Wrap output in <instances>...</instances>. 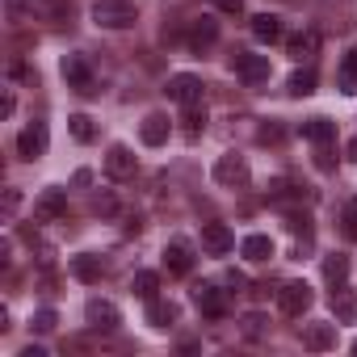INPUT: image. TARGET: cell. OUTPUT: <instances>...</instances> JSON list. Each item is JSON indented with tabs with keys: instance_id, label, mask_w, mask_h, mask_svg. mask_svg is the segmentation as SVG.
<instances>
[{
	"instance_id": "obj_1",
	"label": "cell",
	"mask_w": 357,
	"mask_h": 357,
	"mask_svg": "<svg viewBox=\"0 0 357 357\" xmlns=\"http://www.w3.org/2000/svg\"><path fill=\"white\" fill-rule=\"evenodd\" d=\"M139 9H135V0H93V22L101 30H126L135 26Z\"/></svg>"
},
{
	"instance_id": "obj_2",
	"label": "cell",
	"mask_w": 357,
	"mask_h": 357,
	"mask_svg": "<svg viewBox=\"0 0 357 357\" xmlns=\"http://www.w3.org/2000/svg\"><path fill=\"white\" fill-rule=\"evenodd\" d=\"M231 68H236V76H240L248 89H257V84H265V80H269V59H265V55L236 51V55H231Z\"/></svg>"
},
{
	"instance_id": "obj_3",
	"label": "cell",
	"mask_w": 357,
	"mask_h": 357,
	"mask_svg": "<svg viewBox=\"0 0 357 357\" xmlns=\"http://www.w3.org/2000/svg\"><path fill=\"white\" fill-rule=\"evenodd\" d=\"M311 298H315V294H311L307 282H286V286L278 290V311L290 315V319H298V315L311 307Z\"/></svg>"
},
{
	"instance_id": "obj_4",
	"label": "cell",
	"mask_w": 357,
	"mask_h": 357,
	"mask_svg": "<svg viewBox=\"0 0 357 357\" xmlns=\"http://www.w3.org/2000/svg\"><path fill=\"white\" fill-rule=\"evenodd\" d=\"M215 181H219V185H227V190L248 185V160H244V155H236V151L219 155V160H215Z\"/></svg>"
},
{
	"instance_id": "obj_5",
	"label": "cell",
	"mask_w": 357,
	"mask_h": 357,
	"mask_svg": "<svg viewBox=\"0 0 357 357\" xmlns=\"http://www.w3.org/2000/svg\"><path fill=\"white\" fill-rule=\"evenodd\" d=\"M47 143H51V130H47V122H30L22 135H17V155L22 160H38V155H47Z\"/></svg>"
},
{
	"instance_id": "obj_6",
	"label": "cell",
	"mask_w": 357,
	"mask_h": 357,
	"mask_svg": "<svg viewBox=\"0 0 357 357\" xmlns=\"http://www.w3.org/2000/svg\"><path fill=\"white\" fill-rule=\"evenodd\" d=\"M84 319H89L93 332H118V324H122V315H118V307L109 298H89L84 303Z\"/></svg>"
},
{
	"instance_id": "obj_7",
	"label": "cell",
	"mask_w": 357,
	"mask_h": 357,
	"mask_svg": "<svg viewBox=\"0 0 357 357\" xmlns=\"http://www.w3.org/2000/svg\"><path fill=\"white\" fill-rule=\"evenodd\" d=\"M202 80L198 76H190V72H181V76H168V84H164V93L176 101V105H194V101H202Z\"/></svg>"
},
{
	"instance_id": "obj_8",
	"label": "cell",
	"mask_w": 357,
	"mask_h": 357,
	"mask_svg": "<svg viewBox=\"0 0 357 357\" xmlns=\"http://www.w3.org/2000/svg\"><path fill=\"white\" fill-rule=\"evenodd\" d=\"M59 72H63V80H68V89H76L80 97H93V72H89V63H84V55H68Z\"/></svg>"
},
{
	"instance_id": "obj_9",
	"label": "cell",
	"mask_w": 357,
	"mask_h": 357,
	"mask_svg": "<svg viewBox=\"0 0 357 357\" xmlns=\"http://www.w3.org/2000/svg\"><path fill=\"white\" fill-rule=\"evenodd\" d=\"M63 215H68V194H63V190H43L38 202H34V219H38V223H55V219H63Z\"/></svg>"
},
{
	"instance_id": "obj_10",
	"label": "cell",
	"mask_w": 357,
	"mask_h": 357,
	"mask_svg": "<svg viewBox=\"0 0 357 357\" xmlns=\"http://www.w3.org/2000/svg\"><path fill=\"white\" fill-rule=\"evenodd\" d=\"M202 248H206L211 257H227V252L236 248L231 227H227V223H202Z\"/></svg>"
},
{
	"instance_id": "obj_11",
	"label": "cell",
	"mask_w": 357,
	"mask_h": 357,
	"mask_svg": "<svg viewBox=\"0 0 357 357\" xmlns=\"http://www.w3.org/2000/svg\"><path fill=\"white\" fill-rule=\"evenodd\" d=\"M194 303H198V311L211 315V319H219V315L227 311V294H223L215 282H198V286H194Z\"/></svg>"
},
{
	"instance_id": "obj_12",
	"label": "cell",
	"mask_w": 357,
	"mask_h": 357,
	"mask_svg": "<svg viewBox=\"0 0 357 357\" xmlns=\"http://www.w3.org/2000/svg\"><path fill=\"white\" fill-rule=\"evenodd\" d=\"M105 172L114 176V181H126V176H135V151L126 143H114L105 151Z\"/></svg>"
},
{
	"instance_id": "obj_13",
	"label": "cell",
	"mask_w": 357,
	"mask_h": 357,
	"mask_svg": "<svg viewBox=\"0 0 357 357\" xmlns=\"http://www.w3.org/2000/svg\"><path fill=\"white\" fill-rule=\"evenodd\" d=\"M328 303H332V315H336V324H357V290H349L344 282L328 294Z\"/></svg>"
},
{
	"instance_id": "obj_14",
	"label": "cell",
	"mask_w": 357,
	"mask_h": 357,
	"mask_svg": "<svg viewBox=\"0 0 357 357\" xmlns=\"http://www.w3.org/2000/svg\"><path fill=\"white\" fill-rule=\"evenodd\" d=\"M164 269L176 273V278H185V273L194 269V248H190L185 240H172V244L164 248Z\"/></svg>"
},
{
	"instance_id": "obj_15",
	"label": "cell",
	"mask_w": 357,
	"mask_h": 357,
	"mask_svg": "<svg viewBox=\"0 0 357 357\" xmlns=\"http://www.w3.org/2000/svg\"><path fill=\"white\" fill-rule=\"evenodd\" d=\"M332 344H336V324H307V328H303V349L328 353Z\"/></svg>"
},
{
	"instance_id": "obj_16",
	"label": "cell",
	"mask_w": 357,
	"mask_h": 357,
	"mask_svg": "<svg viewBox=\"0 0 357 357\" xmlns=\"http://www.w3.org/2000/svg\"><path fill=\"white\" fill-rule=\"evenodd\" d=\"M168 130H172L168 114H147L143 126H139V139H143L147 147H160V143H168Z\"/></svg>"
},
{
	"instance_id": "obj_17",
	"label": "cell",
	"mask_w": 357,
	"mask_h": 357,
	"mask_svg": "<svg viewBox=\"0 0 357 357\" xmlns=\"http://www.w3.org/2000/svg\"><path fill=\"white\" fill-rule=\"evenodd\" d=\"M286 51H290V59H311L315 51H319V34L315 30H303V34H294V38H286Z\"/></svg>"
},
{
	"instance_id": "obj_18",
	"label": "cell",
	"mask_w": 357,
	"mask_h": 357,
	"mask_svg": "<svg viewBox=\"0 0 357 357\" xmlns=\"http://www.w3.org/2000/svg\"><path fill=\"white\" fill-rule=\"evenodd\" d=\"M252 38L273 47V43L282 38V17H273V13H261V17H252Z\"/></svg>"
},
{
	"instance_id": "obj_19",
	"label": "cell",
	"mask_w": 357,
	"mask_h": 357,
	"mask_svg": "<svg viewBox=\"0 0 357 357\" xmlns=\"http://www.w3.org/2000/svg\"><path fill=\"white\" fill-rule=\"evenodd\" d=\"M215 38H219V22H215V17H198V22L190 26V47H194V51L211 47Z\"/></svg>"
},
{
	"instance_id": "obj_20",
	"label": "cell",
	"mask_w": 357,
	"mask_h": 357,
	"mask_svg": "<svg viewBox=\"0 0 357 357\" xmlns=\"http://www.w3.org/2000/svg\"><path fill=\"white\" fill-rule=\"evenodd\" d=\"M72 278L84 286L101 282V257H72Z\"/></svg>"
},
{
	"instance_id": "obj_21",
	"label": "cell",
	"mask_w": 357,
	"mask_h": 357,
	"mask_svg": "<svg viewBox=\"0 0 357 357\" xmlns=\"http://www.w3.org/2000/svg\"><path fill=\"white\" fill-rule=\"evenodd\" d=\"M147 324H151V328H172V324H176V307L164 303V298H151V303H147Z\"/></svg>"
},
{
	"instance_id": "obj_22",
	"label": "cell",
	"mask_w": 357,
	"mask_h": 357,
	"mask_svg": "<svg viewBox=\"0 0 357 357\" xmlns=\"http://www.w3.org/2000/svg\"><path fill=\"white\" fill-rule=\"evenodd\" d=\"M303 139H311V143H332V139H336V122L311 118V122H303Z\"/></svg>"
},
{
	"instance_id": "obj_23",
	"label": "cell",
	"mask_w": 357,
	"mask_h": 357,
	"mask_svg": "<svg viewBox=\"0 0 357 357\" xmlns=\"http://www.w3.org/2000/svg\"><path fill=\"white\" fill-rule=\"evenodd\" d=\"M130 290H135L143 303H151V298H155V290H160V273H151V269H139V273L130 278Z\"/></svg>"
},
{
	"instance_id": "obj_24",
	"label": "cell",
	"mask_w": 357,
	"mask_h": 357,
	"mask_svg": "<svg viewBox=\"0 0 357 357\" xmlns=\"http://www.w3.org/2000/svg\"><path fill=\"white\" fill-rule=\"evenodd\" d=\"M240 252H244L248 261H269V257H273V240H269V236H248V240L240 244Z\"/></svg>"
},
{
	"instance_id": "obj_25",
	"label": "cell",
	"mask_w": 357,
	"mask_h": 357,
	"mask_svg": "<svg viewBox=\"0 0 357 357\" xmlns=\"http://www.w3.org/2000/svg\"><path fill=\"white\" fill-rule=\"evenodd\" d=\"M181 122H185V135H190V139H198V135L206 130V109H202V101L185 105V118H181Z\"/></svg>"
},
{
	"instance_id": "obj_26",
	"label": "cell",
	"mask_w": 357,
	"mask_h": 357,
	"mask_svg": "<svg viewBox=\"0 0 357 357\" xmlns=\"http://www.w3.org/2000/svg\"><path fill=\"white\" fill-rule=\"evenodd\" d=\"M68 130H72V139H76V143H93V139H97L93 118H84V114H72V118H68Z\"/></svg>"
},
{
	"instance_id": "obj_27",
	"label": "cell",
	"mask_w": 357,
	"mask_h": 357,
	"mask_svg": "<svg viewBox=\"0 0 357 357\" xmlns=\"http://www.w3.org/2000/svg\"><path fill=\"white\" fill-rule=\"evenodd\" d=\"M324 278H328L332 286H340V282L349 278V257H340V252H332V257L324 261Z\"/></svg>"
},
{
	"instance_id": "obj_28",
	"label": "cell",
	"mask_w": 357,
	"mask_h": 357,
	"mask_svg": "<svg viewBox=\"0 0 357 357\" xmlns=\"http://www.w3.org/2000/svg\"><path fill=\"white\" fill-rule=\"evenodd\" d=\"M340 93H357V47L340 63Z\"/></svg>"
},
{
	"instance_id": "obj_29",
	"label": "cell",
	"mask_w": 357,
	"mask_h": 357,
	"mask_svg": "<svg viewBox=\"0 0 357 357\" xmlns=\"http://www.w3.org/2000/svg\"><path fill=\"white\" fill-rule=\"evenodd\" d=\"M286 89H290L294 97H307V93H315V72H311V68H303V72H294Z\"/></svg>"
},
{
	"instance_id": "obj_30",
	"label": "cell",
	"mask_w": 357,
	"mask_h": 357,
	"mask_svg": "<svg viewBox=\"0 0 357 357\" xmlns=\"http://www.w3.org/2000/svg\"><path fill=\"white\" fill-rule=\"evenodd\" d=\"M244 336H252V340L265 336V315H261V311H248V315H244Z\"/></svg>"
},
{
	"instance_id": "obj_31",
	"label": "cell",
	"mask_w": 357,
	"mask_h": 357,
	"mask_svg": "<svg viewBox=\"0 0 357 357\" xmlns=\"http://www.w3.org/2000/svg\"><path fill=\"white\" fill-rule=\"evenodd\" d=\"M30 324H34V332H55V324H59V319H55V311H51V307H43Z\"/></svg>"
},
{
	"instance_id": "obj_32",
	"label": "cell",
	"mask_w": 357,
	"mask_h": 357,
	"mask_svg": "<svg viewBox=\"0 0 357 357\" xmlns=\"http://www.w3.org/2000/svg\"><path fill=\"white\" fill-rule=\"evenodd\" d=\"M211 5H215L219 13H231V17H240V13H244V0H211Z\"/></svg>"
},
{
	"instance_id": "obj_33",
	"label": "cell",
	"mask_w": 357,
	"mask_h": 357,
	"mask_svg": "<svg viewBox=\"0 0 357 357\" xmlns=\"http://www.w3.org/2000/svg\"><path fill=\"white\" fill-rule=\"evenodd\" d=\"M344 223H349V236H357V198L349 202V211H344Z\"/></svg>"
},
{
	"instance_id": "obj_34",
	"label": "cell",
	"mask_w": 357,
	"mask_h": 357,
	"mask_svg": "<svg viewBox=\"0 0 357 357\" xmlns=\"http://www.w3.org/2000/svg\"><path fill=\"white\" fill-rule=\"evenodd\" d=\"M282 139V126H261V143H278Z\"/></svg>"
},
{
	"instance_id": "obj_35",
	"label": "cell",
	"mask_w": 357,
	"mask_h": 357,
	"mask_svg": "<svg viewBox=\"0 0 357 357\" xmlns=\"http://www.w3.org/2000/svg\"><path fill=\"white\" fill-rule=\"evenodd\" d=\"M17 202H22V194H17V190H5V211H9V215L17 211Z\"/></svg>"
},
{
	"instance_id": "obj_36",
	"label": "cell",
	"mask_w": 357,
	"mask_h": 357,
	"mask_svg": "<svg viewBox=\"0 0 357 357\" xmlns=\"http://www.w3.org/2000/svg\"><path fill=\"white\" fill-rule=\"evenodd\" d=\"M97 211H101V215H114L118 206H114V198H109V194H101V198H97Z\"/></svg>"
},
{
	"instance_id": "obj_37",
	"label": "cell",
	"mask_w": 357,
	"mask_h": 357,
	"mask_svg": "<svg viewBox=\"0 0 357 357\" xmlns=\"http://www.w3.org/2000/svg\"><path fill=\"white\" fill-rule=\"evenodd\" d=\"M344 155H349V160H357V135L349 139V147H344Z\"/></svg>"
},
{
	"instance_id": "obj_38",
	"label": "cell",
	"mask_w": 357,
	"mask_h": 357,
	"mask_svg": "<svg viewBox=\"0 0 357 357\" xmlns=\"http://www.w3.org/2000/svg\"><path fill=\"white\" fill-rule=\"evenodd\" d=\"M353 353H357V340H353Z\"/></svg>"
}]
</instances>
